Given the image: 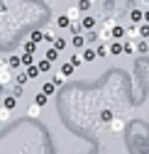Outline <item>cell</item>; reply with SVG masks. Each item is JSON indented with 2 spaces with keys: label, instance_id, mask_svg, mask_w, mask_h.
Masks as SVG:
<instances>
[{
  "label": "cell",
  "instance_id": "obj_31",
  "mask_svg": "<svg viewBox=\"0 0 149 154\" xmlns=\"http://www.w3.org/2000/svg\"><path fill=\"white\" fill-rule=\"evenodd\" d=\"M139 39H149V25H139Z\"/></svg>",
  "mask_w": 149,
  "mask_h": 154
},
{
  "label": "cell",
  "instance_id": "obj_33",
  "mask_svg": "<svg viewBox=\"0 0 149 154\" xmlns=\"http://www.w3.org/2000/svg\"><path fill=\"white\" fill-rule=\"evenodd\" d=\"M137 51H139V54H149V42H144V39L137 42Z\"/></svg>",
  "mask_w": 149,
  "mask_h": 154
},
{
  "label": "cell",
  "instance_id": "obj_3",
  "mask_svg": "<svg viewBox=\"0 0 149 154\" xmlns=\"http://www.w3.org/2000/svg\"><path fill=\"white\" fill-rule=\"evenodd\" d=\"M96 25H98V20L93 15H83L81 17V27H83V32H93L96 29Z\"/></svg>",
  "mask_w": 149,
  "mask_h": 154
},
{
  "label": "cell",
  "instance_id": "obj_11",
  "mask_svg": "<svg viewBox=\"0 0 149 154\" xmlns=\"http://www.w3.org/2000/svg\"><path fill=\"white\" fill-rule=\"evenodd\" d=\"M113 42H125V27H122V25H115V29H113Z\"/></svg>",
  "mask_w": 149,
  "mask_h": 154
},
{
  "label": "cell",
  "instance_id": "obj_17",
  "mask_svg": "<svg viewBox=\"0 0 149 154\" xmlns=\"http://www.w3.org/2000/svg\"><path fill=\"white\" fill-rule=\"evenodd\" d=\"M68 64H71L73 69H78L81 64H86V61H83V56H81V51H76V54H73V56H71V59H68Z\"/></svg>",
  "mask_w": 149,
  "mask_h": 154
},
{
  "label": "cell",
  "instance_id": "obj_18",
  "mask_svg": "<svg viewBox=\"0 0 149 154\" xmlns=\"http://www.w3.org/2000/svg\"><path fill=\"white\" fill-rule=\"evenodd\" d=\"M73 71H76V69H73V66H71L68 61H64V64H61V69H59V73L64 76V79H68V76H71Z\"/></svg>",
  "mask_w": 149,
  "mask_h": 154
},
{
  "label": "cell",
  "instance_id": "obj_34",
  "mask_svg": "<svg viewBox=\"0 0 149 154\" xmlns=\"http://www.w3.org/2000/svg\"><path fill=\"white\" fill-rule=\"evenodd\" d=\"M59 59V51L56 49H47V61H56Z\"/></svg>",
  "mask_w": 149,
  "mask_h": 154
},
{
  "label": "cell",
  "instance_id": "obj_35",
  "mask_svg": "<svg viewBox=\"0 0 149 154\" xmlns=\"http://www.w3.org/2000/svg\"><path fill=\"white\" fill-rule=\"evenodd\" d=\"M25 71H27L29 79H37V76H39V69H37V64H34V66H29V69H25Z\"/></svg>",
  "mask_w": 149,
  "mask_h": 154
},
{
  "label": "cell",
  "instance_id": "obj_5",
  "mask_svg": "<svg viewBox=\"0 0 149 154\" xmlns=\"http://www.w3.org/2000/svg\"><path fill=\"white\" fill-rule=\"evenodd\" d=\"M15 83H17V86H22V88L29 83V76H27V71H25V69H20V71L15 73Z\"/></svg>",
  "mask_w": 149,
  "mask_h": 154
},
{
  "label": "cell",
  "instance_id": "obj_23",
  "mask_svg": "<svg viewBox=\"0 0 149 154\" xmlns=\"http://www.w3.org/2000/svg\"><path fill=\"white\" fill-rule=\"evenodd\" d=\"M100 120L110 125V122H113V120H115V115H113V110H100Z\"/></svg>",
  "mask_w": 149,
  "mask_h": 154
},
{
  "label": "cell",
  "instance_id": "obj_37",
  "mask_svg": "<svg viewBox=\"0 0 149 154\" xmlns=\"http://www.w3.org/2000/svg\"><path fill=\"white\" fill-rule=\"evenodd\" d=\"M5 71H10V66H8V59H0V73H5Z\"/></svg>",
  "mask_w": 149,
  "mask_h": 154
},
{
  "label": "cell",
  "instance_id": "obj_1",
  "mask_svg": "<svg viewBox=\"0 0 149 154\" xmlns=\"http://www.w3.org/2000/svg\"><path fill=\"white\" fill-rule=\"evenodd\" d=\"M96 39L100 42V44H113V29H108V27H100L98 32H96Z\"/></svg>",
  "mask_w": 149,
  "mask_h": 154
},
{
  "label": "cell",
  "instance_id": "obj_8",
  "mask_svg": "<svg viewBox=\"0 0 149 154\" xmlns=\"http://www.w3.org/2000/svg\"><path fill=\"white\" fill-rule=\"evenodd\" d=\"M44 32V39L47 42H54L56 39V25H47V29H42Z\"/></svg>",
  "mask_w": 149,
  "mask_h": 154
},
{
  "label": "cell",
  "instance_id": "obj_38",
  "mask_svg": "<svg viewBox=\"0 0 149 154\" xmlns=\"http://www.w3.org/2000/svg\"><path fill=\"white\" fill-rule=\"evenodd\" d=\"M5 95H8V88H5V86H0V98H5Z\"/></svg>",
  "mask_w": 149,
  "mask_h": 154
},
{
  "label": "cell",
  "instance_id": "obj_40",
  "mask_svg": "<svg viewBox=\"0 0 149 154\" xmlns=\"http://www.w3.org/2000/svg\"><path fill=\"white\" fill-rule=\"evenodd\" d=\"M0 12H8V5L5 3H0Z\"/></svg>",
  "mask_w": 149,
  "mask_h": 154
},
{
  "label": "cell",
  "instance_id": "obj_30",
  "mask_svg": "<svg viewBox=\"0 0 149 154\" xmlns=\"http://www.w3.org/2000/svg\"><path fill=\"white\" fill-rule=\"evenodd\" d=\"M110 51H108V44H98L96 47V56H98V59H103V56H108Z\"/></svg>",
  "mask_w": 149,
  "mask_h": 154
},
{
  "label": "cell",
  "instance_id": "obj_10",
  "mask_svg": "<svg viewBox=\"0 0 149 154\" xmlns=\"http://www.w3.org/2000/svg\"><path fill=\"white\" fill-rule=\"evenodd\" d=\"M22 93H25V88H22V86H17V83H12V86L8 88V95H12V98H17V100L22 98Z\"/></svg>",
  "mask_w": 149,
  "mask_h": 154
},
{
  "label": "cell",
  "instance_id": "obj_7",
  "mask_svg": "<svg viewBox=\"0 0 149 154\" xmlns=\"http://www.w3.org/2000/svg\"><path fill=\"white\" fill-rule=\"evenodd\" d=\"M122 130H125V120H122V118H115L113 122H110V132H115V134H120Z\"/></svg>",
  "mask_w": 149,
  "mask_h": 154
},
{
  "label": "cell",
  "instance_id": "obj_39",
  "mask_svg": "<svg viewBox=\"0 0 149 154\" xmlns=\"http://www.w3.org/2000/svg\"><path fill=\"white\" fill-rule=\"evenodd\" d=\"M144 25H149V10H144Z\"/></svg>",
  "mask_w": 149,
  "mask_h": 154
},
{
  "label": "cell",
  "instance_id": "obj_27",
  "mask_svg": "<svg viewBox=\"0 0 149 154\" xmlns=\"http://www.w3.org/2000/svg\"><path fill=\"white\" fill-rule=\"evenodd\" d=\"M122 47H125V54H135V51H137V42H127V39H125Z\"/></svg>",
  "mask_w": 149,
  "mask_h": 154
},
{
  "label": "cell",
  "instance_id": "obj_25",
  "mask_svg": "<svg viewBox=\"0 0 149 154\" xmlns=\"http://www.w3.org/2000/svg\"><path fill=\"white\" fill-rule=\"evenodd\" d=\"M27 115H29V118H39V115H42V108H39V105H34V103H32V105L27 108Z\"/></svg>",
  "mask_w": 149,
  "mask_h": 154
},
{
  "label": "cell",
  "instance_id": "obj_6",
  "mask_svg": "<svg viewBox=\"0 0 149 154\" xmlns=\"http://www.w3.org/2000/svg\"><path fill=\"white\" fill-rule=\"evenodd\" d=\"M71 44H73V49H78V51H83L88 42H86V37H83V34H78V37H71Z\"/></svg>",
  "mask_w": 149,
  "mask_h": 154
},
{
  "label": "cell",
  "instance_id": "obj_13",
  "mask_svg": "<svg viewBox=\"0 0 149 154\" xmlns=\"http://www.w3.org/2000/svg\"><path fill=\"white\" fill-rule=\"evenodd\" d=\"M3 108L12 112V110L17 108V98H12V95H5V98H3Z\"/></svg>",
  "mask_w": 149,
  "mask_h": 154
},
{
  "label": "cell",
  "instance_id": "obj_12",
  "mask_svg": "<svg viewBox=\"0 0 149 154\" xmlns=\"http://www.w3.org/2000/svg\"><path fill=\"white\" fill-rule=\"evenodd\" d=\"M108 51L113 54V56H120V54H125V47H122V42H113L108 47Z\"/></svg>",
  "mask_w": 149,
  "mask_h": 154
},
{
  "label": "cell",
  "instance_id": "obj_2",
  "mask_svg": "<svg viewBox=\"0 0 149 154\" xmlns=\"http://www.w3.org/2000/svg\"><path fill=\"white\" fill-rule=\"evenodd\" d=\"M8 66H10V71H20L22 69V54H10L8 56Z\"/></svg>",
  "mask_w": 149,
  "mask_h": 154
},
{
  "label": "cell",
  "instance_id": "obj_26",
  "mask_svg": "<svg viewBox=\"0 0 149 154\" xmlns=\"http://www.w3.org/2000/svg\"><path fill=\"white\" fill-rule=\"evenodd\" d=\"M68 32H71L73 37H78V34H83V27H81V22H71V27H68Z\"/></svg>",
  "mask_w": 149,
  "mask_h": 154
},
{
  "label": "cell",
  "instance_id": "obj_16",
  "mask_svg": "<svg viewBox=\"0 0 149 154\" xmlns=\"http://www.w3.org/2000/svg\"><path fill=\"white\" fill-rule=\"evenodd\" d=\"M54 91H56V86H54L51 81H44V83H42V91H39V93H44L47 98H49V95H54Z\"/></svg>",
  "mask_w": 149,
  "mask_h": 154
},
{
  "label": "cell",
  "instance_id": "obj_24",
  "mask_svg": "<svg viewBox=\"0 0 149 154\" xmlns=\"http://www.w3.org/2000/svg\"><path fill=\"white\" fill-rule=\"evenodd\" d=\"M37 69H39V73H47V71H51V61H47V59L37 61Z\"/></svg>",
  "mask_w": 149,
  "mask_h": 154
},
{
  "label": "cell",
  "instance_id": "obj_22",
  "mask_svg": "<svg viewBox=\"0 0 149 154\" xmlns=\"http://www.w3.org/2000/svg\"><path fill=\"white\" fill-rule=\"evenodd\" d=\"M51 49H56V51H61V49H66V39H64V37H56V39L51 42Z\"/></svg>",
  "mask_w": 149,
  "mask_h": 154
},
{
  "label": "cell",
  "instance_id": "obj_14",
  "mask_svg": "<svg viewBox=\"0 0 149 154\" xmlns=\"http://www.w3.org/2000/svg\"><path fill=\"white\" fill-rule=\"evenodd\" d=\"M56 27H59V29H68V27H71V20L66 17V12L56 17Z\"/></svg>",
  "mask_w": 149,
  "mask_h": 154
},
{
  "label": "cell",
  "instance_id": "obj_28",
  "mask_svg": "<svg viewBox=\"0 0 149 154\" xmlns=\"http://www.w3.org/2000/svg\"><path fill=\"white\" fill-rule=\"evenodd\" d=\"M10 120H12V112L0 105V122H10Z\"/></svg>",
  "mask_w": 149,
  "mask_h": 154
},
{
  "label": "cell",
  "instance_id": "obj_19",
  "mask_svg": "<svg viewBox=\"0 0 149 154\" xmlns=\"http://www.w3.org/2000/svg\"><path fill=\"white\" fill-rule=\"evenodd\" d=\"M37 64V59L32 54H22V69H29V66H34Z\"/></svg>",
  "mask_w": 149,
  "mask_h": 154
},
{
  "label": "cell",
  "instance_id": "obj_15",
  "mask_svg": "<svg viewBox=\"0 0 149 154\" xmlns=\"http://www.w3.org/2000/svg\"><path fill=\"white\" fill-rule=\"evenodd\" d=\"M81 56H83V61H96L98 56H96V49H90V47H86L83 51H81Z\"/></svg>",
  "mask_w": 149,
  "mask_h": 154
},
{
  "label": "cell",
  "instance_id": "obj_29",
  "mask_svg": "<svg viewBox=\"0 0 149 154\" xmlns=\"http://www.w3.org/2000/svg\"><path fill=\"white\" fill-rule=\"evenodd\" d=\"M47 100H49V98H47L44 93H37V95H34V105H39V108H44V105H47Z\"/></svg>",
  "mask_w": 149,
  "mask_h": 154
},
{
  "label": "cell",
  "instance_id": "obj_9",
  "mask_svg": "<svg viewBox=\"0 0 149 154\" xmlns=\"http://www.w3.org/2000/svg\"><path fill=\"white\" fill-rule=\"evenodd\" d=\"M137 37H139V27H125V39L127 42H132V39H137Z\"/></svg>",
  "mask_w": 149,
  "mask_h": 154
},
{
  "label": "cell",
  "instance_id": "obj_21",
  "mask_svg": "<svg viewBox=\"0 0 149 154\" xmlns=\"http://www.w3.org/2000/svg\"><path fill=\"white\" fill-rule=\"evenodd\" d=\"M22 54H32V56H34V54H37V44H32V42L27 39V42L22 44Z\"/></svg>",
  "mask_w": 149,
  "mask_h": 154
},
{
  "label": "cell",
  "instance_id": "obj_20",
  "mask_svg": "<svg viewBox=\"0 0 149 154\" xmlns=\"http://www.w3.org/2000/svg\"><path fill=\"white\" fill-rule=\"evenodd\" d=\"M42 39H44V32H42V29H34V32L29 34V42H32V44H39Z\"/></svg>",
  "mask_w": 149,
  "mask_h": 154
},
{
  "label": "cell",
  "instance_id": "obj_32",
  "mask_svg": "<svg viewBox=\"0 0 149 154\" xmlns=\"http://www.w3.org/2000/svg\"><path fill=\"white\" fill-rule=\"evenodd\" d=\"M51 83H54V86H56V88H59V86H64V76H61V73L56 71V73H54V76H51Z\"/></svg>",
  "mask_w": 149,
  "mask_h": 154
},
{
  "label": "cell",
  "instance_id": "obj_4",
  "mask_svg": "<svg viewBox=\"0 0 149 154\" xmlns=\"http://www.w3.org/2000/svg\"><path fill=\"white\" fill-rule=\"evenodd\" d=\"M66 17L71 22H81V17H83V12L78 10V5H71V8H66Z\"/></svg>",
  "mask_w": 149,
  "mask_h": 154
},
{
  "label": "cell",
  "instance_id": "obj_36",
  "mask_svg": "<svg viewBox=\"0 0 149 154\" xmlns=\"http://www.w3.org/2000/svg\"><path fill=\"white\" fill-rule=\"evenodd\" d=\"M90 5H93V3H88V0H83V3H78V10H81L83 15H88V10H90Z\"/></svg>",
  "mask_w": 149,
  "mask_h": 154
}]
</instances>
